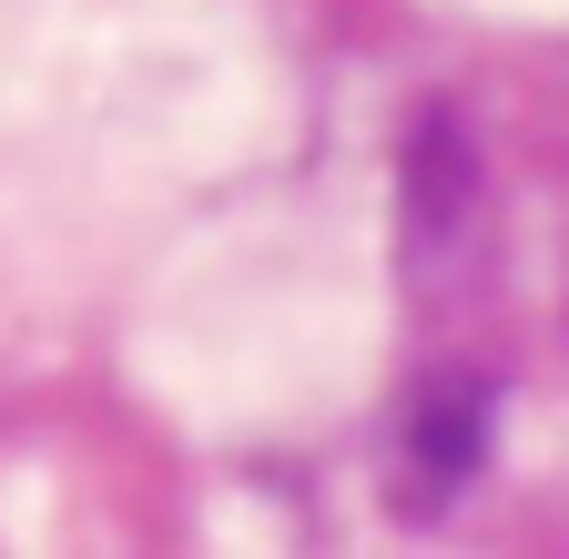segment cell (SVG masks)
Returning a JSON list of instances; mask_svg holds the SVG:
<instances>
[]
</instances>
